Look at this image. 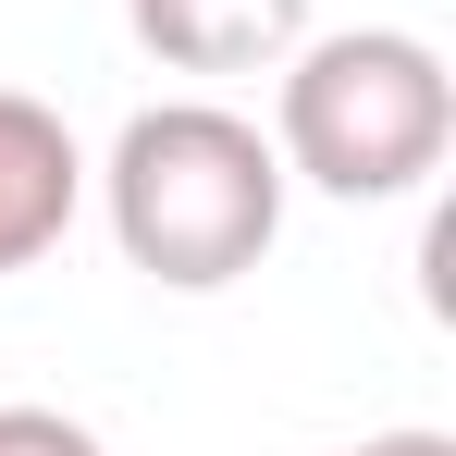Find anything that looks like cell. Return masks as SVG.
<instances>
[{
  "instance_id": "6da1fadb",
  "label": "cell",
  "mask_w": 456,
  "mask_h": 456,
  "mask_svg": "<svg viewBox=\"0 0 456 456\" xmlns=\"http://www.w3.org/2000/svg\"><path fill=\"white\" fill-rule=\"evenodd\" d=\"M99 198H111V247L149 284L210 297V284L272 259V234H284V149L247 111H223V99H160V111H136L111 136Z\"/></svg>"
},
{
  "instance_id": "7a4b0ae2",
  "label": "cell",
  "mask_w": 456,
  "mask_h": 456,
  "mask_svg": "<svg viewBox=\"0 0 456 456\" xmlns=\"http://www.w3.org/2000/svg\"><path fill=\"white\" fill-rule=\"evenodd\" d=\"M456 136V75L432 37L407 25H346V37H297L284 50V173L321 198H407L444 173Z\"/></svg>"
},
{
  "instance_id": "3957f363",
  "label": "cell",
  "mask_w": 456,
  "mask_h": 456,
  "mask_svg": "<svg viewBox=\"0 0 456 456\" xmlns=\"http://www.w3.org/2000/svg\"><path fill=\"white\" fill-rule=\"evenodd\" d=\"M124 25L173 75H284V50L308 37V0H124Z\"/></svg>"
},
{
  "instance_id": "277c9868",
  "label": "cell",
  "mask_w": 456,
  "mask_h": 456,
  "mask_svg": "<svg viewBox=\"0 0 456 456\" xmlns=\"http://www.w3.org/2000/svg\"><path fill=\"white\" fill-rule=\"evenodd\" d=\"M75 198H86V160H75V136H62V111L0 86V284L62 247Z\"/></svg>"
},
{
  "instance_id": "5b68a950",
  "label": "cell",
  "mask_w": 456,
  "mask_h": 456,
  "mask_svg": "<svg viewBox=\"0 0 456 456\" xmlns=\"http://www.w3.org/2000/svg\"><path fill=\"white\" fill-rule=\"evenodd\" d=\"M0 456H111V444L62 407H0Z\"/></svg>"
},
{
  "instance_id": "8992f818",
  "label": "cell",
  "mask_w": 456,
  "mask_h": 456,
  "mask_svg": "<svg viewBox=\"0 0 456 456\" xmlns=\"http://www.w3.org/2000/svg\"><path fill=\"white\" fill-rule=\"evenodd\" d=\"M358 456H456V444H444V432H370Z\"/></svg>"
}]
</instances>
